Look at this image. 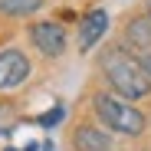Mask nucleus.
<instances>
[{
  "mask_svg": "<svg viewBox=\"0 0 151 151\" xmlns=\"http://www.w3.org/2000/svg\"><path fill=\"white\" fill-rule=\"evenodd\" d=\"M30 76V59L20 49H4L0 53V89H17Z\"/></svg>",
  "mask_w": 151,
  "mask_h": 151,
  "instance_id": "20e7f679",
  "label": "nucleus"
},
{
  "mask_svg": "<svg viewBox=\"0 0 151 151\" xmlns=\"http://www.w3.org/2000/svg\"><path fill=\"white\" fill-rule=\"evenodd\" d=\"M125 43L141 53H151V17H135L125 27Z\"/></svg>",
  "mask_w": 151,
  "mask_h": 151,
  "instance_id": "0eeeda50",
  "label": "nucleus"
},
{
  "mask_svg": "<svg viewBox=\"0 0 151 151\" xmlns=\"http://www.w3.org/2000/svg\"><path fill=\"white\" fill-rule=\"evenodd\" d=\"M30 40H33V46L43 56H63L66 53V30L59 23H49V20L33 23L30 27Z\"/></svg>",
  "mask_w": 151,
  "mask_h": 151,
  "instance_id": "7ed1b4c3",
  "label": "nucleus"
},
{
  "mask_svg": "<svg viewBox=\"0 0 151 151\" xmlns=\"http://www.w3.org/2000/svg\"><path fill=\"white\" fill-rule=\"evenodd\" d=\"M138 63H141V69L148 72V79H151V53H141V56H138Z\"/></svg>",
  "mask_w": 151,
  "mask_h": 151,
  "instance_id": "9d476101",
  "label": "nucleus"
},
{
  "mask_svg": "<svg viewBox=\"0 0 151 151\" xmlns=\"http://www.w3.org/2000/svg\"><path fill=\"white\" fill-rule=\"evenodd\" d=\"M95 115H99V122H105L118 135H141L145 125H148V118L132 102H125V99H118L112 92H99L95 95Z\"/></svg>",
  "mask_w": 151,
  "mask_h": 151,
  "instance_id": "f03ea898",
  "label": "nucleus"
},
{
  "mask_svg": "<svg viewBox=\"0 0 151 151\" xmlns=\"http://www.w3.org/2000/svg\"><path fill=\"white\" fill-rule=\"evenodd\" d=\"M148 17H151V0H148Z\"/></svg>",
  "mask_w": 151,
  "mask_h": 151,
  "instance_id": "f8f14e48",
  "label": "nucleus"
},
{
  "mask_svg": "<svg viewBox=\"0 0 151 151\" xmlns=\"http://www.w3.org/2000/svg\"><path fill=\"white\" fill-rule=\"evenodd\" d=\"M72 145L79 151H109L112 148V138L102 128H95V125H79L76 135H72Z\"/></svg>",
  "mask_w": 151,
  "mask_h": 151,
  "instance_id": "423d86ee",
  "label": "nucleus"
},
{
  "mask_svg": "<svg viewBox=\"0 0 151 151\" xmlns=\"http://www.w3.org/2000/svg\"><path fill=\"white\" fill-rule=\"evenodd\" d=\"M4 151H17V148H4Z\"/></svg>",
  "mask_w": 151,
  "mask_h": 151,
  "instance_id": "ddd939ff",
  "label": "nucleus"
},
{
  "mask_svg": "<svg viewBox=\"0 0 151 151\" xmlns=\"http://www.w3.org/2000/svg\"><path fill=\"white\" fill-rule=\"evenodd\" d=\"M102 69H105V79L115 89L118 99L125 102H135V99H148L151 95V79L148 72L141 69V63L128 53V49H109L102 56Z\"/></svg>",
  "mask_w": 151,
  "mask_h": 151,
  "instance_id": "f257e3e1",
  "label": "nucleus"
},
{
  "mask_svg": "<svg viewBox=\"0 0 151 151\" xmlns=\"http://www.w3.org/2000/svg\"><path fill=\"white\" fill-rule=\"evenodd\" d=\"M105 30H109V13H105V10L86 13V17H82V27H79V49L89 53V49L105 36Z\"/></svg>",
  "mask_w": 151,
  "mask_h": 151,
  "instance_id": "39448f33",
  "label": "nucleus"
},
{
  "mask_svg": "<svg viewBox=\"0 0 151 151\" xmlns=\"http://www.w3.org/2000/svg\"><path fill=\"white\" fill-rule=\"evenodd\" d=\"M36 148H40V145H30V148H27V151H36Z\"/></svg>",
  "mask_w": 151,
  "mask_h": 151,
  "instance_id": "9b49d317",
  "label": "nucleus"
},
{
  "mask_svg": "<svg viewBox=\"0 0 151 151\" xmlns=\"http://www.w3.org/2000/svg\"><path fill=\"white\" fill-rule=\"evenodd\" d=\"M43 7V0H0V13L4 17H30Z\"/></svg>",
  "mask_w": 151,
  "mask_h": 151,
  "instance_id": "6e6552de",
  "label": "nucleus"
},
{
  "mask_svg": "<svg viewBox=\"0 0 151 151\" xmlns=\"http://www.w3.org/2000/svg\"><path fill=\"white\" fill-rule=\"evenodd\" d=\"M63 115H66V109H63V105H53L49 112H43L36 122L43 125V128H53V125H59V122H63Z\"/></svg>",
  "mask_w": 151,
  "mask_h": 151,
  "instance_id": "1a4fd4ad",
  "label": "nucleus"
}]
</instances>
